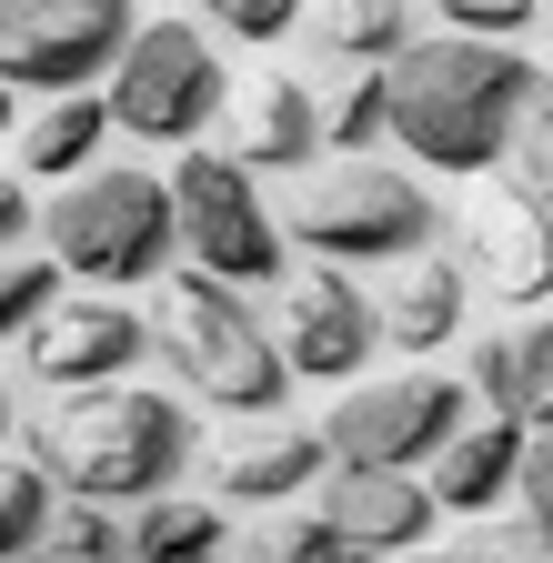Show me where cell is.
Returning a JSON list of instances; mask_svg holds the SVG:
<instances>
[{
  "label": "cell",
  "mask_w": 553,
  "mask_h": 563,
  "mask_svg": "<svg viewBox=\"0 0 553 563\" xmlns=\"http://www.w3.org/2000/svg\"><path fill=\"white\" fill-rule=\"evenodd\" d=\"M383 81H392V152L463 181V172H494L504 162L523 101L553 91V70H533L523 41L433 31V41H412L402 60H383Z\"/></svg>",
  "instance_id": "cell-1"
},
{
  "label": "cell",
  "mask_w": 553,
  "mask_h": 563,
  "mask_svg": "<svg viewBox=\"0 0 553 563\" xmlns=\"http://www.w3.org/2000/svg\"><path fill=\"white\" fill-rule=\"evenodd\" d=\"M201 453V422L181 393H152V383H91V393H51L31 412V463L60 483V493H91V504H152L172 493Z\"/></svg>",
  "instance_id": "cell-2"
},
{
  "label": "cell",
  "mask_w": 553,
  "mask_h": 563,
  "mask_svg": "<svg viewBox=\"0 0 553 563\" xmlns=\"http://www.w3.org/2000/svg\"><path fill=\"white\" fill-rule=\"evenodd\" d=\"M152 352L191 402H212L232 422H272L292 402V363H283L272 312H252V292H232L212 272H172V292L152 312Z\"/></svg>",
  "instance_id": "cell-3"
},
{
  "label": "cell",
  "mask_w": 553,
  "mask_h": 563,
  "mask_svg": "<svg viewBox=\"0 0 553 563\" xmlns=\"http://www.w3.org/2000/svg\"><path fill=\"white\" fill-rule=\"evenodd\" d=\"M41 252L81 282V292H142V282H172L181 252V211L172 181L142 162H91L81 181H60L41 201Z\"/></svg>",
  "instance_id": "cell-4"
},
{
  "label": "cell",
  "mask_w": 553,
  "mask_h": 563,
  "mask_svg": "<svg viewBox=\"0 0 553 563\" xmlns=\"http://www.w3.org/2000/svg\"><path fill=\"white\" fill-rule=\"evenodd\" d=\"M283 232H292L312 262L363 272V262H412V252L443 232V211H433V181H423V172L373 162V152H332V162L292 172Z\"/></svg>",
  "instance_id": "cell-5"
},
{
  "label": "cell",
  "mask_w": 553,
  "mask_h": 563,
  "mask_svg": "<svg viewBox=\"0 0 553 563\" xmlns=\"http://www.w3.org/2000/svg\"><path fill=\"white\" fill-rule=\"evenodd\" d=\"M172 211H181L191 272L232 282V292H283L292 282V232L262 201V172L242 152H201L191 141V162H172Z\"/></svg>",
  "instance_id": "cell-6"
},
{
  "label": "cell",
  "mask_w": 553,
  "mask_h": 563,
  "mask_svg": "<svg viewBox=\"0 0 553 563\" xmlns=\"http://www.w3.org/2000/svg\"><path fill=\"white\" fill-rule=\"evenodd\" d=\"M101 101H111V131L152 141V152H191V141L232 111L222 41L191 31V21H142V31H131V51L111 60Z\"/></svg>",
  "instance_id": "cell-7"
},
{
  "label": "cell",
  "mask_w": 553,
  "mask_h": 563,
  "mask_svg": "<svg viewBox=\"0 0 553 563\" xmlns=\"http://www.w3.org/2000/svg\"><path fill=\"white\" fill-rule=\"evenodd\" d=\"M473 383L453 373H392V383H342V402L322 412V443L332 463L353 473H433V453L463 433Z\"/></svg>",
  "instance_id": "cell-8"
},
{
  "label": "cell",
  "mask_w": 553,
  "mask_h": 563,
  "mask_svg": "<svg viewBox=\"0 0 553 563\" xmlns=\"http://www.w3.org/2000/svg\"><path fill=\"white\" fill-rule=\"evenodd\" d=\"M131 31H142V0H11L0 11V70H11V91L60 101V91L111 81Z\"/></svg>",
  "instance_id": "cell-9"
},
{
  "label": "cell",
  "mask_w": 553,
  "mask_h": 563,
  "mask_svg": "<svg viewBox=\"0 0 553 563\" xmlns=\"http://www.w3.org/2000/svg\"><path fill=\"white\" fill-rule=\"evenodd\" d=\"M152 352V312H131V292H60L51 322L21 342V373L41 393H91V383H131Z\"/></svg>",
  "instance_id": "cell-10"
},
{
  "label": "cell",
  "mask_w": 553,
  "mask_h": 563,
  "mask_svg": "<svg viewBox=\"0 0 553 563\" xmlns=\"http://www.w3.org/2000/svg\"><path fill=\"white\" fill-rule=\"evenodd\" d=\"M272 332H283L292 383H363V363L383 352V302L342 262H312L283 282V322Z\"/></svg>",
  "instance_id": "cell-11"
},
{
  "label": "cell",
  "mask_w": 553,
  "mask_h": 563,
  "mask_svg": "<svg viewBox=\"0 0 553 563\" xmlns=\"http://www.w3.org/2000/svg\"><path fill=\"white\" fill-rule=\"evenodd\" d=\"M453 232H463V272H473L494 302H523V312L553 302V211H543V201L483 191Z\"/></svg>",
  "instance_id": "cell-12"
},
{
  "label": "cell",
  "mask_w": 553,
  "mask_h": 563,
  "mask_svg": "<svg viewBox=\"0 0 553 563\" xmlns=\"http://www.w3.org/2000/svg\"><path fill=\"white\" fill-rule=\"evenodd\" d=\"M322 493V523H342L363 553H423L433 543V483L423 473H353V463H332V483H312Z\"/></svg>",
  "instance_id": "cell-13"
},
{
  "label": "cell",
  "mask_w": 553,
  "mask_h": 563,
  "mask_svg": "<svg viewBox=\"0 0 553 563\" xmlns=\"http://www.w3.org/2000/svg\"><path fill=\"white\" fill-rule=\"evenodd\" d=\"M332 463V443L312 433V422H242V433L212 453V493L222 504H292V493H312Z\"/></svg>",
  "instance_id": "cell-14"
},
{
  "label": "cell",
  "mask_w": 553,
  "mask_h": 563,
  "mask_svg": "<svg viewBox=\"0 0 553 563\" xmlns=\"http://www.w3.org/2000/svg\"><path fill=\"white\" fill-rule=\"evenodd\" d=\"M523 433H533L523 412H483V422H463V433L433 453V504H443V514H494L504 493H513Z\"/></svg>",
  "instance_id": "cell-15"
},
{
  "label": "cell",
  "mask_w": 553,
  "mask_h": 563,
  "mask_svg": "<svg viewBox=\"0 0 553 563\" xmlns=\"http://www.w3.org/2000/svg\"><path fill=\"white\" fill-rule=\"evenodd\" d=\"M232 152L252 162V172H312L332 141H322V101H312V81H292V70H272V81H252L242 91V141Z\"/></svg>",
  "instance_id": "cell-16"
},
{
  "label": "cell",
  "mask_w": 553,
  "mask_h": 563,
  "mask_svg": "<svg viewBox=\"0 0 553 563\" xmlns=\"http://www.w3.org/2000/svg\"><path fill=\"white\" fill-rule=\"evenodd\" d=\"M101 152H111V101H101V91L31 101V121H21V141H11L21 181H81Z\"/></svg>",
  "instance_id": "cell-17"
},
{
  "label": "cell",
  "mask_w": 553,
  "mask_h": 563,
  "mask_svg": "<svg viewBox=\"0 0 553 563\" xmlns=\"http://www.w3.org/2000/svg\"><path fill=\"white\" fill-rule=\"evenodd\" d=\"M111 563H232V523H222V504H191L172 483V493L121 514V553Z\"/></svg>",
  "instance_id": "cell-18"
},
{
  "label": "cell",
  "mask_w": 553,
  "mask_h": 563,
  "mask_svg": "<svg viewBox=\"0 0 553 563\" xmlns=\"http://www.w3.org/2000/svg\"><path fill=\"white\" fill-rule=\"evenodd\" d=\"M473 312V272L463 262H412L392 292H383V342L392 352H443Z\"/></svg>",
  "instance_id": "cell-19"
},
{
  "label": "cell",
  "mask_w": 553,
  "mask_h": 563,
  "mask_svg": "<svg viewBox=\"0 0 553 563\" xmlns=\"http://www.w3.org/2000/svg\"><path fill=\"white\" fill-rule=\"evenodd\" d=\"M423 21V0H312V41L332 51V60H353V70H383V60H402L412 31Z\"/></svg>",
  "instance_id": "cell-20"
},
{
  "label": "cell",
  "mask_w": 553,
  "mask_h": 563,
  "mask_svg": "<svg viewBox=\"0 0 553 563\" xmlns=\"http://www.w3.org/2000/svg\"><path fill=\"white\" fill-rule=\"evenodd\" d=\"M60 292H71V272H60L51 252H11V272H0V363H21V342L51 322Z\"/></svg>",
  "instance_id": "cell-21"
},
{
  "label": "cell",
  "mask_w": 553,
  "mask_h": 563,
  "mask_svg": "<svg viewBox=\"0 0 553 563\" xmlns=\"http://www.w3.org/2000/svg\"><path fill=\"white\" fill-rule=\"evenodd\" d=\"M322 141H332V152H373V141H392V81H383V70L332 81V101H322Z\"/></svg>",
  "instance_id": "cell-22"
},
{
  "label": "cell",
  "mask_w": 553,
  "mask_h": 563,
  "mask_svg": "<svg viewBox=\"0 0 553 563\" xmlns=\"http://www.w3.org/2000/svg\"><path fill=\"white\" fill-rule=\"evenodd\" d=\"M504 191H523V201H543L553 211V91L543 101H523V121H513V141H504Z\"/></svg>",
  "instance_id": "cell-23"
},
{
  "label": "cell",
  "mask_w": 553,
  "mask_h": 563,
  "mask_svg": "<svg viewBox=\"0 0 553 563\" xmlns=\"http://www.w3.org/2000/svg\"><path fill=\"white\" fill-rule=\"evenodd\" d=\"M51 514H60V483L41 463H21L0 483V553H51Z\"/></svg>",
  "instance_id": "cell-24"
},
{
  "label": "cell",
  "mask_w": 553,
  "mask_h": 563,
  "mask_svg": "<svg viewBox=\"0 0 553 563\" xmlns=\"http://www.w3.org/2000/svg\"><path fill=\"white\" fill-rule=\"evenodd\" d=\"M252 563H383V553H363L342 523L302 514V523H262V533H252Z\"/></svg>",
  "instance_id": "cell-25"
},
{
  "label": "cell",
  "mask_w": 553,
  "mask_h": 563,
  "mask_svg": "<svg viewBox=\"0 0 553 563\" xmlns=\"http://www.w3.org/2000/svg\"><path fill=\"white\" fill-rule=\"evenodd\" d=\"M51 553H60V563H111V553H121V504L60 493V514H51Z\"/></svg>",
  "instance_id": "cell-26"
},
{
  "label": "cell",
  "mask_w": 553,
  "mask_h": 563,
  "mask_svg": "<svg viewBox=\"0 0 553 563\" xmlns=\"http://www.w3.org/2000/svg\"><path fill=\"white\" fill-rule=\"evenodd\" d=\"M201 21H212L222 41H283V31H302L312 21V0H201Z\"/></svg>",
  "instance_id": "cell-27"
},
{
  "label": "cell",
  "mask_w": 553,
  "mask_h": 563,
  "mask_svg": "<svg viewBox=\"0 0 553 563\" xmlns=\"http://www.w3.org/2000/svg\"><path fill=\"white\" fill-rule=\"evenodd\" d=\"M433 21L463 31V41H523L543 21V0H433Z\"/></svg>",
  "instance_id": "cell-28"
},
{
  "label": "cell",
  "mask_w": 553,
  "mask_h": 563,
  "mask_svg": "<svg viewBox=\"0 0 553 563\" xmlns=\"http://www.w3.org/2000/svg\"><path fill=\"white\" fill-rule=\"evenodd\" d=\"M513 363H523V422H553V302L513 332Z\"/></svg>",
  "instance_id": "cell-29"
},
{
  "label": "cell",
  "mask_w": 553,
  "mask_h": 563,
  "mask_svg": "<svg viewBox=\"0 0 553 563\" xmlns=\"http://www.w3.org/2000/svg\"><path fill=\"white\" fill-rule=\"evenodd\" d=\"M473 402H494V412H523V363H513V332H494L473 352Z\"/></svg>",
  "instance_id": "cell-30"
},
{
  "label": "cell",
  "mask_w": 553,
  "mask_h": 563,
  "mask_svg": "<svg viewBox=\"0 0 553 563\" xmlns=\"http://www.w3.org/2000/svg\"><path fill=\"white\" fill-rule=\"evenodd\" d=\"M513 504L523 514H553V422L523 433V463H513Z\"/></svg>",
  "instance_id": "cell-31"
},
{
  "label": "cell",
  "mask_w": 553,
  "mask_h": 563,
  "mask_svg": "<svg viewBox=\"0 0 553 563\" xmlns=\"http://www.w3.org/2000/svg\"><path fill=\"white\" fill-rule=\"evenodd\" d=\"M31 463V393H0V483Z\"/></svg>",
  "instance_id": "cell-32"
},
{
  "label": "cell",
  "mask_w": 553,
  "mask_h": 563,
  "mask_svg": "<svg viewBox=\"0 0 553 563\" xmlns=\"http://www.w3.org/2000/svg\"><path fill=\"white\" fill-rule=\"evenodd\" d=\"M21 242H41V211H31V181H11V191H0V252H21Z\"/></svg>",
  "instance_id": "cell-33"
},
{
  "label": "cell",
  "mask_w": 553,
  "mask_h": 563,
  "mask_svg": "<svg viewBox=\"0 0 553 563\" xmlns=\"http://www.w3.org/2000/svg\"><path fill=\"white\" fill-rule=\"evenodd\" d=\"M412 563H513V553H504V533H463V543H423Z\"/></svg>",
  "instance_id": "cell-34"
},
{
  "label": "cell",
  "mask_w": 553,
  "mask_h": 563,
  "mask_svg": "<svg viewBox=\"0 0 553 563\" xmlns=\"http://www.w3.org/2000/svg\"><path fill=\"white\" fill-rule=\"evenodd\" d=\"M504 553H513V563H553V514H513Z\"/></svg>",
  "instance_id": "cell-35"
},
{
  "label": "cell",
  "mask_w": 553,
  "mask_h": 563,
  "mask_svg": "<svg viewBox=\"0 0 553 563\" xmlns=\"http://www.w3.org/2000/svg\"><path fill=\"white\" fill-rule=\"evenodd\" d=\"M21 181V162H11V131H0V191H11Z\"/></svg>",
  "instance_id": "cell-36"
},
{
  "label": "cell",
  "mask_w": 553,
  "mask_h": 563,
  "mask_svg": "<svg viewBox=\"0 0 553 563\" xmlns=\"http://www.w3.org/2000/svg\"><path fill=\"white\" fill-rule=\"evenodd\" d=\"M11 101H21V91H11V70H0V121H11Z\"/></svg>",
  "instance_id": "cell-37"
},
{
  "label": "cell",
  "mask_w": 553,
  "mask_h": 563,
  "mask_svg": "<svg viewBox=\"0 0 553 563\" xmlns=\"http://www.w3.org/2000/svg\"><path fill=\"white\" fill-rule=\"evenodd\" d=\"M0 563H60V553H0Z\"/></svg>",
  "instance_id": "cell-38"
},
{
  "label": "cell",
  "mask_w": 553,
  "mask_h": 563,
  "mask_svg": "<svg viewBox=\"0 0 553 563\" xmlns=\"http://www.w3.org/2000/svg\"><path fill=\"white\" fill-rule=\"evenodd\" d=\"M0 272H11V252H0Z\"/></svg>",
  "instance_id": "cell-39"
},
{
  "label": "cell",
  "mask_w": 553,
  "mask_h": 563,
  "mask_svg": "<svg viewBox=\"0 0 553 563\" xmlns=\"http://www.w3.org/2000/svg\"><path fill=\"white\" fill-rule=\"evenodd\" d=\"M0 11H11V0H0Z\"/></svg>",
  "instance_id": "cell-40"
}]
</instances>
